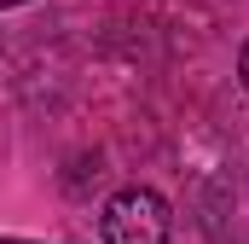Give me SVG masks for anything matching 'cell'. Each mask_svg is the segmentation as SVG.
Segmentation results:
<instances>
[{"label": "cell", "mask_w": 249, "mask_h": 244, "mask_svg": "<svg viewBox=\"0 0 249 244\" xmlns=\"http://www.w3.org/2000/svg\"><path fill=\"white\" fill-rule=\"evenodd\" d=\"M174 209L157 186H122L99 209V239L105 244H168Z\"/></svg>", "instance_id": "1"}, {"label": "cell", "mask_w": 249, "mask_h": 244, "mask_svg": "<svg viewBox=\"0 0 249 244\" xmlns=\"http://www.w3.org/2000/svg\"><path fill=\"white\" fill-rule=\"evenodd\" d=\"M238 81H244V93H249V41H244V53H238Z\"/></svg>", "instance_id": "2"}, {"label": "cell", "mask_w": 249, "mask_h": 244, "mask_svg": "<svg viewBox=\"0 0 249 244\" xmlns=\"http://www.w3.org/2000/svg\"><path fill=\"white\" fill-rule=\"evenodd\" d=\"M12 6H29V0H0V12H12Z\"/></svg>", "instance_id": "3"}]
</instances>
